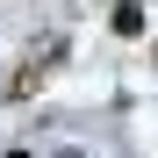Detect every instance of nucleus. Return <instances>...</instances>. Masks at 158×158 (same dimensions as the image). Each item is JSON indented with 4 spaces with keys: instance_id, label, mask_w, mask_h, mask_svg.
I'll list each match as a JSON object with an SVG mask.
<instances>
[{
    "instance_id": "1",
    "label": "nucleus",
    "mask_w": 158,
    "mask_h": 158,
    "mask_svg": "<svg viewBox=\"0 0 158 158\" xmlns=\"http://www.w3.org/2000/svg\"><path fill=\"white\" fill-rule=\"evenodd\" d=\"M58 58H65V43H50L43 58H29V65H22V72L7 79V101H36V86H43V72L58 65Z\"/></svg>"
},
{
    "instance_id": "2",
    "label": "nucleus",
    "mask_w": 158,
    "mask_h": 158,
    "mask_svg": "<svg viewBox=\"0 0 158 158\" xmlns=\"http://www.w3.org/2000/svg\"><path fill=\"white\" fill-rule=\"evenodd\" d=\"M108 29H115V36H144V7H137V0H122V7L108 15Z\"/></svg>"
},
{
    "instance_id": "3",
    "label": "nucleus",
    "mask_w": 158,
    "mask_h": 158,
    "mask_svg": "<svg viewBox=\"0 0 158 158\" xmlns=\"http://www.w3.org/2000/svg\"><path fill=\"white\" fill-rule=\"evenodd\" d=\"M7 158H29V151H7Z\"/></svg>"
}]
</instances>
